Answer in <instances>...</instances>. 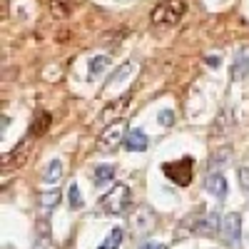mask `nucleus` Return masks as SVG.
<instances>
[{"mask_svg": "<svg viewBox=\"0 0 249 249\" xmlns=\"http://www.w3.org/2000/svg\"><path fill=\"white\" fill-rule=\"evenodd\" d=\"M157 122L162 124V127H170V124L175 122V112H172L170 107H164V110H160V115H157Z\"/></svg>", "mask_w": 249, "mask_h": 249, "instance_id": "19", "label": "nucleus"}, {"mask_svg": "<svg viewBox=\"0 0 249 249\" xmlns=\"http://www.w3.org/2000/svg\"><path fill=\"white\" fill-rule=\"evenodd\" d=\"M207 65H210V68H219V57L217 55H210V57H207Z\"/></svg>", "mask_w": 249, "mask_h": 249, "instance_id": "22", "label": "nucleus"}, {"mask_svg": "<svg viewBox=\"0 0 249 249\" xmlns=\"http://www.w3.org/2000/svg\"><path fill=\"white\" fill-rule=\"evenodd\" d=\"M204 190L210 192V195H214L217 199H224V197H227V179H224L222 175H207Z\"/></svg>", "mask_w": 249, "mask_h": 249, "instance_id": "10", "label": "nucleus"}, {"mask_svg": "<svg viewBox=\"0 0 249 249\" xmlns=\"http://www.w3.org/2000/svg\"><path fill=\"white\" fill-rule=\"evenodd\" d=\"M184 15V0H162L152 10V23L155 25H175Z\"/></svg>", "mask_w": 249, "mask_h": 249, "instance_id": "2", "label": "nucleus"}, {"mask_svg": "<svg viewBox=\"0 0 249 249\" xmlns=\"http://www.w3.org/2000/svg\"><path fill=\"white\" fill-rule=\"evenodd\" d=\"M57 202H60V192L55 190V187H53V190H45L43 195H40V210H43V214L55 212Z\"/></svg>", "mask_w": 249, "mask_h": 249, "instance_id": "12", "label": "nucleus"}, {"mask_svg": "<svg viewBox=\"0 0 249 249\" xmlns=\"http://www.w3.org/2000/svg\"><path fill=\"white\" fill-rule=\"evenodd\" d=\"M45 5H48V10H50L53 15L65 18V15H70V10H72V0H45Z\"/></svg>", "mask_w": 249, "mask_h": 249, "instance_id": "14", "label": "nucleus"}, {"mask_svg": "<svg viewBox=\"0 0 249 249\" xmlns=\"http://www.w3.org/2000/svg\"><path fill=\"white\" fill-rule=\"evenodd\" d=\"M124 122H112V124H107L105 130H102V135H100V140H97V150L100 152H110V150H115L117 144H124Z\"/></svg>", "mask_w": 249, "mask_h": 249, "instance_id": "4", "label": "nucleus"}, {"mask_svg": "<svg viewBox=\"0 0 249 249\" xmlns=\"http://www.w3.org/2000/svg\"><path fill=\"white\" fill-rule=\"evenodd\" d=\"M152 212L147 210V207H140V210L132 214V224H130V230L135 232V234H144L152 227Z\"/></svg>", "mask_w": 249, "mask_h": 249, "instance_id": "8", "label": "nucleus"}, {"mask_svg": "<svg viewBox=\"0 0 249 249\" xmlns=\"http://www.w3.org/2000/svg\"><path fill=\"white\" fill-rule=\"evenodd\" d=\"M147 144H150V140H147V135H144L140 127H132L127 132V137H124V150H127V152H144V150H147Z\"/></svg>", "mask_w": 249, "mask_h": 249, "instance_id": "7", "label": "nucleus"}, {"mask_svg": "<svg viewBox=\"0 0 249 249\" xmlns=\"http://www.w3.org/2000/svg\"><path fill=\"white\" fill-rule=\"evenodd\" d=\"M227 160H230V152H227V150L212 155V157H210V167H207V175H219V170L224 167Z\"/></svg>", "mask_w": 249, "mask_h": 249, "instance_id": "16", "label": "nucleus"}, {"mask_svg": "<svg viewBox=\"0 0 249 249\" xmlns=\"http://www.w3.org/2000/svg\"><path fill=\"white\" fill-rule=\"evenodd\" d=\"M102 204V210H105L107 214H127V210L132 207V192H130V187L124 184V182H115L112 184V190L100 199Z\"/></svg>", "mask_w": 249, "mask_h": 249, "instance_id": "1", "label": "nucleus"}, {"mask_svg": "<svg viewBox=\"0 0 249 249\" xmlns=\"http://www.w3.org/2000/svg\"><path fill=\"white\" fill-rule=\"evenodd\" d=\"M137 249H167V244H162V242H142Z\"/></svg>", "mask_w": 249, "mask_h": 249, "instance_id": "21", "label": "nucleus"}, {"mask_svg": "<svg viewBox=\"0 0 249 249\" xmlns=\"http://www.w3.org/2000/svg\"><path fill=\"white\" fill-rule=\"evenodd\" d=\"M192 160L190 157H187V160H182V162H177V164H164V175H167V177H172V182H177V184H187V182H190L192 179Z\"/></svg>", "mask_w": 249, "mask_h": 249, "instance_id": "6", "label": "nucleus"}, {"mask_svg": "<svg viewBox=\"0 0 249 249\" xmlns=\"http://www.w3.org/2000/svg\"><path fill=\"white\" fill-rule=\"evenodd\" d=\"M112 177H115V164H97L92 172L95 187H105L107 182H112Z\"/></svg>", "mask_w": 249, "mask_h": 249, "instance_id": "11", "label": "nucleus"}, {"mask_svg": "<svg viewBox=\"0 0 249 249\" xmlns=\"http://www.w3.org/2000/svg\"><path fill=\"white\" fill-rule=\"evenodd\" d=\"M107 65H110V57H105V55H97V57H92V60H90V70H88L90 80L100 77L102 72L107 70Z\"/></svg>", "mask_w": 249, "mask_h": 249, "instance_id": "15", "label": "nucleus"}, {"mask_svg": "<svg viewBox=\"0 0 249 249\" xmlns=\"http://www.w3.org/2000/svg\"><path fill=\"white\" fill-rule=\"evenodd\" d=\"M60 177H62V162H60V160L48 162V167H45V172H43V182L50 184V187H55V184L60 182Z\"/></svg>", "mask_w": 249, "mask_h": 249, "instance_id": "13", "label": "nucleus"}, {"mask_svg": "<svg viewBox=\"0 0 249 249\" xmlns=\"http://www.w3.org/2000/svg\"><path fill=\"white\" fill-rule=\"evenodd\" d=\"M68 199H70V207H72V210H82V207H85V202H82V195H80V187H77V182H72V184L68 187Z\"/></svg>", "mask_w": 249, "mask_h": 249, "instance_id": "17", "label": "nucleus"}, {"mask_svg": "<svg viewBox=\"0 0 249 249\" xmlns=\"http://www.w3.org/2000/svg\"><path fill=\"white\" fill-rule=\"evenodd\" d=\"M120 244H122V230H112L97 249H120Z\"/></svg>", "mask_w": 249, "mask_h": 249, "instance_id": "18", "label": "nucleus"}, {"mask_svg": "<svg viewBox=\"0 0 249 249\" xmlns=\"http://www.w3.org/2000/svg\"><path fill=\"white\" fill-rule=\"evenodd\" d=\"M237 177H239L242 190H244V192H249V167H239V170H237Z\"/></svg>", "mask_w": 249, "mask_h": 249, "instance_id": "20", "label": "nucleus"}, {"mask_svg": "<svg viewBox=\"0 0 249 249\" xmlns=\"http://www.w3.org/2000/svg\"><path fill=\"white\" fill-rule=\"evenodd\" d=\"M222 239L227 247H239L242 244V217L237 212H230L222 219Z\"/></svg>", "mask_w": 249, "mask_h": 249, "instance_id": "5", "label": "nucleus"}, {"mask_svg": "<svg viewBox=\"0 0 249 249\" xmlns=\"http://www.w3.org/2000/svg\"><path fill=\"white\" fill-rule=\"evenodd\" d=\"M234 80H242V77H247L249 75V48H242L237 55H234V60H232V72H230Z\"/></svg>", "mask_w": 249, "mask_h": 249, "instance_id": "9", "label": "nucleus"}, {"mask_svg": "<svg viewBox=\"0 0 249 249\" xmlns=\"http://www.w3.org/2000/svg\"><path fill=\"white\" fill-rule=\"evenodd\" d=\"M137 70H140V65L135 60H127V62H122V65L107 77V82H105V92L110 95V92H117L120 88H124L127 82L137 75Z\"/></svg>", "mask_w": 249, "mask_h": 249, "instance_id": "3", "label": "nucleus"}]
</instances>
